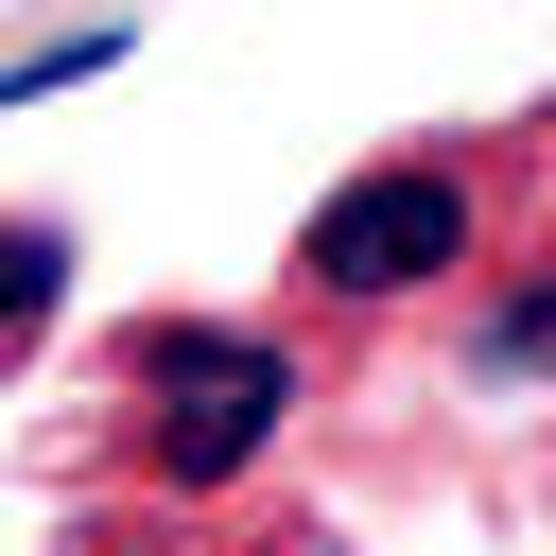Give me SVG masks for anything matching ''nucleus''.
I'll return each mask as SVG.
<instances>
[{
  "instance_id": "5",
  "label": "nucleus",
  "mask_w": 556,
  "mask_h": 556,
  "mask_svg": "<svg viewBox=\"0 0 556 556\" xmlns=\"http://www.w3.org/2000/svg\"><path fill=\"white\" fill-rule=\"evenodd\" d=\"M295 556H330V539H295Z\"/></svg>"
},
{
  "instance_id": "4",
  "label": "nucleus",
  "mask_w": 556,
  "mask_h": 556,
  "mask_svg": "<svg viewBox=\"0 0 556 556\" xmlns=\"http://www.w3.org/2000/svg\"><path fill=\"white\" fill-rule=\"evenodd\" d=\"M486 348H504V365H556V278H539V295H504V330H486Z\"/></svg>"
},
{
  "instance_id": "1",
  "label": "nucleus",
  "mask_w": 556,
  "mask_h": 556,
  "mask_svg": "<svg viewBox=\"0 0 556 556\" xmlns=\"http://www.w3.org/2000/svg\"><path fill=\"white\" fill-rule=\"evenodd\" d=\"M295 278H313V295H348V313L469 278V174H452V156H382V174H348V191L295 226Z\"/></svg>"
},
{
  "instance_id": "2",
  "label": "nucleus",
  "mask_w": 556,
  "mask_h": 556,
  "mask_svg": "<svg viewBox=\"0 0 556 556\" xmlns=\"http://www.w3.org/2000/svg\"><path fill=\"white\" fill-rule=\"evenodd\" d=\"M278 417H295V365L261 330H156L139 348V469L156 486H226Z\"/></svg>"
},
{
  "instance_id": "3",
  "label": "nucleus",
  "mask_w": 556,
  "mask_h": 556,
  "mask_svg": "<svg viewBox=\"0 0 556 556\" xmlns=\"http://www.w3.org/2000/svg\"><path fill=\"white\" fill-rule=\"evenodd\" d=\"M0 295H17V330H35V313L70 295V243H52V226H17V278H0Z\"/></svg>"
}]
</instances>
